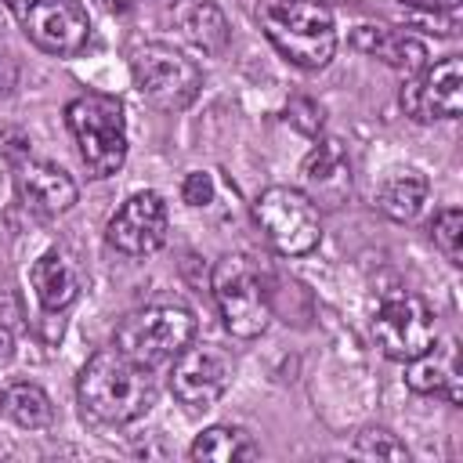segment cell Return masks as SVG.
<instances>
[{
  "label": "cell",
  "instance_id": "cell-31",
  "mask_svg": "<svg viewBox=\"0 0 463 463\" xmlns=\"http://www.w3.org/2000/svg\"><path fill=\"white\" fill-rule=\"evenodd\" d=\"M163 4H166V0H163Z\"/></svg>",
  "mask_w": 463,
  "mask_h": 463
},
{
  "label": "cell",
  "instance_id": "cell-16",
  "mask_svg": "<svg viewBox=\"0 0 463 463\" xmlns=\"http://www.w3.org/2000/svg\"><path fill=\"white\" fill-rule=\"evenodd\" d=\"M351 47L412 76L427 65V47L423 40L409 36V33H398V29H387V25H354L351 29Z\"/></svg>",
  "mask_w": 463,
  "mask_h": 463
},
{
  "label": "cell",
  "instance_id": "cell-2",
  "mask_svg": "<svg viewBox=\"0 0 463 463\" xmlns=\"http://www.w3.org/2000/svg\"><path fill=\"white\" fill-rule=\"evenodd\" d=\"M257 18L275 51L300 69H322L336 54V25L322 0H268Z\"/></svg>",
  "mask_w": 463,
  "mask_h": 463
},
{
  "label": "cell",
  "instance_id": "cell-28",
  "mask_svg": "<svg viewBox=\"0 0 463 463\" xmlns=\"http://www.w3.org/2000/svg\"><path fill=\"white\" fill-rule=\"evenodd\" d=\"M4 4H7V7H11L14 14H18V18H22V14H29V11H33V7L40 4V0H4Z\"/></svg>",
  "mask_w": 463,
  "mask_h": 463
},
{
  "label": "cell",
  "instance_id": "cell-17",
  "mask_svg": "<svg viewBox=\"0 0 463 463\" xmlns=\"http://www.w3.org/2000/svg\"><path fill=\"white\" fill-rule=\"evenodd\" d=\"M29 282H33V293L36 300L47 307V311H61L76 300L80 293V271L76 264L61 253V250H47L33 260L29 268Z\"/></svg>",
  "mask_w": 463,
  "mask_h": 463
},
{
  "label": "cell",
  "instance_id": "cell-23",
  "mask_svg": "<svg viewBox=\"0 0 463 463\" xmlns=\"http://www.w3.org/2000/svg\"><path fill=\"white\" fill-rule=\"evenodd\" d=\"M354 452L365 456V459H398V463L409 459V449H405L391 430H383V427H369V430H362L358 441H354Z\"/></svg>",
  "mask_w": 463,
  "mask_h": 463
},
{
  "label": "cell",
  "instance_id": "cell-29",
  "mask_svg": "<svg viewBox=\"0 0 463 463\" xmlns=\"http://www.w3.org/2000/svg\"><path fill=\"white\" fill-rule=\"evenodd\" d=\"M98 4H101L105 11H123V7H130L134 0H98Z\"/></svg>",
  "mask_w": 463,
  "mask_h": 463
},
{
  "label": "cell",
  "instance_id": "cell-21",
  "mask_svg": "<svg viewBox=\"0 0 463 463\" xmlns=\"http://www.w3.org/2000/svg\"><path fill=\"white\" fill-rule=\"evenodd\" d=\"M4 412L22 427V430H43L54 420V405L40 383H11L4 391Z\"/></svg>",
  "mask_w": 463,
  "mask_h": 463
},
{
  "label": "cell",
  "instance_id": "cell-7",
  "mask_svg": "<svg viewBox=\"0 0 463 463\" xmlns=\"http://www.w3.org/2000/svg\"><path fill=\"white\" fill-rule=\"evenodd\" d=\"M253 217L264 232V239L282 253V257H300L311 253L322 239V217L318 206L289 184H271L257 195Z\"/></svg>",
  "mask_w": 463,
  "mask_h": 463
},
{
  "label": "cell",
  "instance_id": "cell-22",
  "mask_svg": "<svg viewBox=\"0 0 463 463\" xmlns=\"http://www.w3.org/2000/svg\"><path fill=\"white\" fill-rule=\"evenodd\" d=\"M430 239L445 253L449 264H463V210L459 206L438 210L430 221Z\"/></svg>",
  "mask_w": 463,
  "mask_h": 463
},
{
  "label": "cell",
  "instance_id": "cell-4",
  "mask_svg": "<svg viewBox=\"0 0 463 463\" xmlns=\"http://www.w3.org/2000/svg\"><path fill=\"white\" fill-rule=\"evenodd\" d=\"M192 340H195V315L188 307L152 304V307L130 311L119 322L112 347H119L134 362L156 369V365H170Z\"/></svg>",
  "mask_w": 463,
  "mask_h": 463
},
{
  "label": "cell",
  "instance_id": "cell-5",
  "mask_svg": "<svg viewBox=\"0 0 463 463\" xmlns=\"http://www.w3.org/2000/svg\"><path fill=\"white\" fill-rule=\"evenodd\" d=\"M130 76L141 98L159 112H181L199 98V65L170 43H141L130 54Z\"/></svg>",
  "mask_w": 463,
  "mask_h": 463
},
{
  "label": "cell",
  "instance_id": "cell-20",
  "mask_svg": "<svg viewBox=\"0 0 463 463\" xmlns=\"http://www.w3.org/2000/svg\"><path fill=\"white\" fill-rule=\"evenodd\" d=\"M181 36L199 51V54H221L224 47H228V18H224V11L217 7V4H210V0H203V4H195V7H188L184 11V18H181Z\"/></svg>",
  "mask_w": 463,
  "mask_h": 463
},
{
  "label": "cell",
  "instance_id": "cell-12",
  "mask_svg": "<svg viewBox=\"0 0 463 463\" xmlns=\"http://www.w3.org/2000/svg\"><path fill=\"white\" fill-rule=\"evenodd\" d=\"M22 29L40 51L58 58L80 54L90 36V22L80 0H40L29 14H22Z\"/></svg>",
  "mask_w": 463,
  "mask_h": 463
},
{
  "label": "cell",
  "instance_id": "cell-27",
  "mask_svg": "<svg viewBox=\"0 0 463 463\" xmlns=\"http://www.w3.org/2000/svg\"><path fill=\"white\" fill-rule=\"evenodd\" d=\"M11 351H14V336H11L7 322L0 318V362H7V358H11Z\"/></svg>",
  "mask_w": 463,
  "mask_h": 463
},
{
  "label": "cell",
  "instance_id": "cell-25",
  "mask_svg": "<svg viewBox=\"0 0 463 463\" xmlns=\"http://www.w3.org/2000/svg\"><path fill=\"white\" fill-rule=\"evenodd\" d=\"M181 199H184L188 206H206V203L213 199V177H210L206 170L184 174V181H181Z\"/></svg>",
  "mask_w": 463,
  "mask_h": 463
},
{
  "label": "cell",
  "instance_id": "cell-15",
  "mask_svg": "<svg viewBox=\"0 0 463 463\" xmlns=\"http://www.w3.org/2000/svg\"><path fill=\"white\" fill-rule=\"evenodd\" d=\"M18 192H22V203L40 217H58L72 210L80 195L76 181L58 163H47V159H33L18 170Z\"/></svg>",
  "mask_w": 463,
  "mask_h": 463
},
{
  "label": "cell",
  "instance_id": "cell-3",
  "mask_svg": "<svg viewBox=\"0 0 463 463\" xmlns=\"http://www.w3.org/2000/svg\"><path fill=\"white\" fill-rule=\"evenodd\" d=\"M80 159L90 177H112L127 159V116L112 94H80L65 109Z\"/></svg>",
  "mask_w": 463,
  "mask_h": 463
},
{
  "label": "cell",
  "instance_id": "cell-9",
  "mask_svg": "<svg viewBox=\"0 0 463 463\" xmlns=\"http://www.w3.org/2000/svg\"><path fill=\"white\" fill-rule=\"evenodd\" d=\"M235 376V358L217 344H188L170 362V391L188 409H210Z\"/></svg>",
  "mask_w": 463,
  "mask_h": 463
},
{
  "label": "cell",
  "instance_id": "cell-26",
  "mask_svg": "<svg viewBox=\"0 0 463 463\" xmlns=\"http://www.w3.org/2000/svg\"><path fill=\"white\" fill-rule=\"evenodd\" d=\"M402 7H412V11H423V14H445V18H456L459 14V4L463 0H398Z\"/></svg>",
  "mask_w": 463,
  "mask_h": 463
},
{
  "label": "cell",
  "instance_id": "cell-6",
  "mask_svg": "<svg viewBox=\"0 0 463 463\" xmlns=\"http://www.w3.org/2000/svg\"><path fill=\"white\" fill-rule=\"evenodd\" d=\"M210 286H213V300H217V311L224 318V329L232 336L253 340L268 329L271 300H268V289H264L257 268L246 257H239V253L221 257L213 264Z\"/></svg>",
  "mask_w": 463,
  "mask_h": 463
},
{
  "label": "cell",
  "instance_id": "cell-19",
  "mask_svg": "<svg viewBox=\"0 0 463 463\" xmlns=\"http://www.w3.org/2000/svg\"><path fill=\"white\" fill-rule=\"evenodd\" d=\"M192 459H217V463H232V459H257L260 449L253 445V438L242 430V427H232V423H213L206 427L192 449H188Z\"/></svg>",
  "mask_w": 463,
  "mask_h": 463
},
{
  "label": "cell",
  "instance_id": "cell-1",
  "mask_svg": "<svg viewBox=\"0 0 463 463\" xmlns=\"http://www.w3.org/2000/svg\"><path fill=\"white\" fill-rule=\"evenodd\" d=\"M80 405L98 423H130L156 402V376L119 347L94 351L76 380Z\"/></svg>",
  "mask_w": 463,
  "mask_h": 463
},
{
  "label": "cell",
  "instance_id": "cell-18",
  "mask_svg": "<svg viewBox=\"0 0 463 463\" xmlns=\"http://www.w3.org/2000/svg\"><path fill=\"white\" fill-rule=\"evenodd\" d=\"M427 203V177L420 170H391L380 181L376 206L391 221H412Z\"/></svg>",
  "mask_w": 463,
  "mask_h": 463
},
{
  "label": "cell",
  "instance_id": "cell-11",
  "mask_svg": "<svg viewBox=\"0 0 463 463\" xmlns=\"http://www.w3.org/2000/svg\"><path fill=\"white\" fill-rule=\"evenodd\" d=\"M170 213L159 192H134L109 217V242L127 257H148L166 242Z\"/></svg>",
  "mask_w": 463,
  "mask_h": 463
},
{
  "label": "cell",
  "instance_id": "cell-13",
  "mask_svg": "<svg viewBox=\"0 0 463 463\" xmlns=\"http://www.w3.org/2000/svg\"><path fill=\"white\" fill-rule=\"evenodd\" d=\"M405 383L416 394H434L445 398L452 405L463 402V373H459V347L456 340H438L416 354L412 362H405Z\"/></svg>",
  "mask_w": 463,
  "mask_h": 463
},
{
  "label": "cell",
  "instance_id": "cell-30",
  "mask_svg": "<svg viewBox=\"0 0 463 463\" xmlns=\"http://www.w3.org/2000/svg\"><path fill=\"white\" fill-rule=\"evenodd\" d=\"M0 409H4V391H0Z\"/></svg>",
  "mask_w": 463,
  "mask_h": 463
},
{
  "label": "cell",
  "instance_id": "cell-24",
  "mask_svg": "<svg viewBox=\"0 0 463 463\" xmlns=\"http://www.w3.org/2000/svg\"><path fill=\"white\" fill-rule=\"evenodd\" d=\"M286 123H293L300 134H318L322 130V105L311 101V98H293L286 105Z\"/></svg>",
  "mask_w": 463,
  "mask_h": 463
},
{
  "label": "cell",
  "instance_id": "cell-10",
  "mask_svg": "<svg viewBox=\"0 0 463 463\" xmlns=\"http://www.w3.org/2000/svg\"><path fill=\"white\" fill-rule=\"evenodd\" d=\"M402 109L416 123L456 119L463 109V58L449 54V58L412 72L409 83L402 87Z\"/></svg>",
  "mask_w": 463,
  "mask_h": 463
},
{
  "label": "cell",
  "instance_id": "cell-14",
  "mask_svg": "<svg viewBox=\"0 0 463 463\" xmlns=\"http://www.w3.org/2000/svg\"><path fill=\"white\" fill-rule=\"evenodd\" d=\"M300 177H304V195L315 206H340L351 195V163H347L344 145L333 137L318 141L307 152Z\"/></svg>",
  "mask_w": 463,
  "mask_h": 463
},
{
  "label": "cell",
  "instance_id": "cell-8",
  "mask_svg": "<svg viewBox=\"0 0 463 463\" xmlns=\"http://www.w3.org/2000/svg\"><path fill=\"white\" fill-rule=\"evenodd\" d=\"M373 340L394 362H412L434 344V315L412 293H391L373 315Z\"/></svg>",
  "mask_w": 463,
  "mask_h": 463
}]
</instances>
